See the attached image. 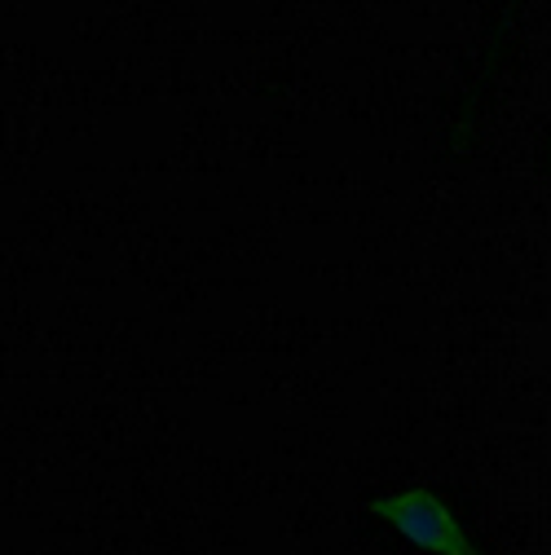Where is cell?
I'll use <instances>...</instances> for the list:
<instances>
[{
  "instance_id": "cell-1",
  "label": "cell",
  "mask_w": 551,
  "mask_h": 555,
  "mask_svg": "<svg viewBox=\"0 0 551 555\" xmlns=\"http://www.w3.org/2000/svg\"><path fill=\"white\" fill-rule=\"evenodd\" d=\"M371 512L380 520L397 525V533H406L410 542L424 546V551H437V555H476V546L467 542V533L454 525V516L428 490H410V494H397V499H380Z\"/></svg>"
}]
</instances>
